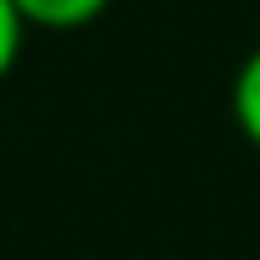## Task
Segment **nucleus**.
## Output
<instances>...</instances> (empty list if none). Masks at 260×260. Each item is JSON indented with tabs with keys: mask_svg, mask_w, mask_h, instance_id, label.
I'll list each match as a JSON object with an SVG mask.
<instances>
[{
	"mask_svg": "<svg viewBox=\"0 0 260 260\" xmlns=\"http://www.w3.org/2000/svg\"><path fill=\"white\" fill-rule=\"evenodd\" d=\"M21 43H27V21H21V11L11 6V0H0V80L16 69Z\"/></svg>",
	"mask_w": 260,
	"mask_h": 260,
	"instance_id": "7ed1b4c3",
	"label": "nucleus"
},
{
	"mask_svg": "<svg viewBox=\"0 0 260 260\" xmlns=\"http://www.w3.org/2000/svg\"><path fill=\"white\" fill-rule=\"evenodd\" d=\"M229 112H234V127H239V133L260 149V48H250V58L234 69Z\"/></svg>",
	"mask_w": 260,
	"mask_h": 260,
	"instance_id": "f03ea898",
	"label": "nucleus"
},
{
	"mask_svg": "<svg viewBox=\"0 0 260 260\" xmlns=\"http://www.w3.org/2000/svg\"><path fill=\"white\" fill-rule=\"evenodd\" d=\"M21 11L27 27H43V32H80L101 16L112 0H11Z\"/></svg>",
	"mask_w": 260,
	"mask_h": 260,
	"instance_id": "f257e3e1",
	"label": "nucleus"
}]
</instances>
